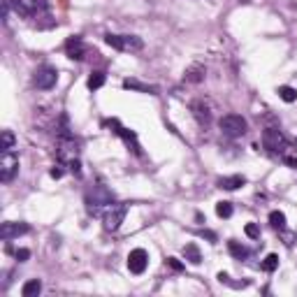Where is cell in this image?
Listing matches in <instances>:
<instances>
[{"mask_svg": "<svg viewBox=\"0 0 297 297\" xmlns=\"http://www.w3.org/2000/svg\"><path fill=\"white\" fill-rule=\"evenodd\" d=\"M0 140H2V153H5V151H12V148H14V144H17V140H14V132L12 130H2V137H0Z\"/></svg>", "mask_w": 297, "mask_h": 297, "instance_id": "22", "label": "cell"}, {"mask_svg": "<svg viewBox=\"0 0 297 297\" xmlns=\"http://www.w3.org/2000/svg\"><path fill=\"white\" fill-rule=\"evenodd\" d=\"M70 172L74 176H81V165H79L77 158H72V160H70Z\"/></svg>", "mask_w": 297, "mask_h": 297, "instance_id": "29", "label": "cell"}, {"mask_svg": "<svg viewBox=\"0 0 297 297\" xmlns=\"http://www.w3.org/2000/svg\"><path fill=\"white\" fill-rule=\"evenodd\" d=\"M14 255H17V260H19V262H26L28 258H30V251H28V248H19V251H17Z\"/></svg>", "mask_w": 297, "mask_h": 297, "instance_id": "30", "label": "cell"}, {"mask_svg": "<svg viewBox=\"0 0 297 297\" xmlns=\"http://www.w3.org/2000/svg\"><path fill=\"white\" fill-rule=\"evenodd\" d=\"M28 5L33 9H47L49 7V0H28Z\"/></svg>", "mask_w": 297, "mask_h": 297, "instance_id": "28", "label": "cell"}, {"mask_svg": "<svg viewBox=\"0 0 297 297\" xmlns=\"http://www.w3.org/2000/svg\"><path fill=\"white\" fill-rule=\"evenodd\" d=\"M2 5H5V7H9V9H14L19 17H24V19L30 17V9H28L26 5L21 2V0H2Z\"/></svg>", "mask_w": 297, "mask_h": 297, "instance_id": "19", "label": "cell"}, {"mask_svg": "<svg viewBox=\"0 0 297 297\" xmlns=\"http://www.w3.org/2000/svg\"><path fill=\"white\" fill-rule=\"evenodd\" d=\"M109 125H112V128H116L114 132H116L119 137H123V142H125V144H128V147L132 148V153H137V156H142V147H140V142H137V135H135V132L128 130V128H121L116 119H112V121H109Z\"/></svg>", "mask_w": 297, "mask_h": 297, "instance_id": "10", "label": "cell"}, {"mask_svg": "<svg viewBox=\"0 0 297 297\" xmlns=\"http://www.w3.org/2000/svg\"><path fill=\"white\" fill-rule=\"evenodd\" d=\"M219 281H221V283H227V286H232V281H230V276H227L225 272H221V274H219ZM244 286H248V281H246V283H235V288H244Z\"/></svg>", "mask_w": 297, "mask_h": 297, "instance_id": "27", "label": "cell"}, {"mask_svg": "<svg viewBox=\"0 0 297 297\" xmlns=\"http://www.w3.org/2000/svg\"><path fill=\"white\" fill-rule=\"evenodd\" d=\"M105 42L112 49H116V51H140L142 47H144V42L137 35H112L109 33L105 37Z\"/></svg>", "mask_w": 297, "mask_h": 297, "instance_id": "3", "label": "cell"}, {"mask_svg": "<svg viewBox=\"0 0 297 297\" xmlns=\"http://www.w3.org/2000/svg\"><path fill=\"white\" fill-rule=\"evenodd\" d=\"M262 147L272 151V153H283L286 147H288V140L286 135L279 130V128H265L262 132Z\"/></svg>", "mask_w": 297, "mask_h": 297, "instance_id": "4", "label": "cell"}, {"mask_svg": "<svg viewBox=\"0 0 297 297\" xmlns=\"http://www.w3.org/2000/svg\"><path fill=\"white\" fill-rule=\"evenodd\" d=\"M125 214H128V204H112V207H107L105 216H102V223H105L107 232H116L121 227Z\"/></svg>", "mask_w": 297, "mask_h": 297, "instance_id": "5", "label": "cell"}, {"mask_svg": "<svg viewBox=\"0 0 297 297\" xmlns=\"http://www.w3.org/2000/svg\"><path fill=\"white\" fill-rule=\"evenodd\" d=\"M26 232H30V225H28V223L7 221V223L0 225V239H2V242H9V239H14V237H19V235H26Z\"/></svg>", "mask_w": 297, "mask_h": 297, "instance_id": "9", "label": "cell"}, {"mask_svg": "<svg viewBox=\"0 0 297 297\" xmlns=\"http://www.w3.org/2000/svg\"><path fill=\"white\" fill-rule=\"evenodd\" d=\"M279 98L283 102H295L297 100V91L293 86H279Z\"/></svg>", "mask_w": 297, "mask_h": 297, "instance_id": "21", "label": "cell"}, {"mask_svg": "<svg viewBox=\"0 0 297 297\" xmlns=\"http://www.w3.org/2000/svg\"><path fill=\"white\" fill-rule=\"evenodd\" d=\"M276 267H279V255L270 253L267 258H265V262H262V270H265V272H274Z\"/></svg>", "mask_w": 297, "mask_h": 297, "instance_id": "25", "label": "cell"}, {"mask_svg": "<svg viewBox=\"0 0 297 297\" xmlns=\"http://www.w3.org/2000/svg\"><path fill=\"white\" fill-rule=\"evenodd\" d=\"M42 293V281L40 279H30L24 283V288H21V295L24 297H35Z\"/></svg>", "mask_w": 297, "mask_h": 297, "instance_id": "15", "label": "cell"}, {"mask_svg": "<svg viewBox=\"0 0 297 297\" xmlns=\"http://www.w3.org/2000/svg\"><path fill=\"white\" fill-rule=\"evenodd\" d=\"M270 223H272V227L283 230V227H286V214H283V211H272V214H270Z\"/></svg>", "mask_w": 297, "mask_h": 297, "instance_id": "23", "label": "cell"}, {"mask_svg": "<svg viewBox=\"0 0 297 297\" xmlns=\"http://www.w3.org/2000/svg\"><path fill=\"white\" fill-rule=\"evenodd\" d=\"M51 176H53V179H61V176H63V170H61V167H53V170H51Z\"/></svg>", "mask_w": 297, "mask_h": 297, "instance_id": "33", "label": "cell"}, {"mask_svg": "<svg viewBox=\"0 0 297 297\" xmlns=\"http://www.w3.org/2000/svg\"><path fill=\"white\" fill-rule=\"evenodd\" d=\"M123 88H132V91H140V93H151V96H156L158 93L156 86L142 84V81H137V79H125V81H123Z\"/></svg>", "mask_w": 297, "mask_h": 297, "instance_id": "14", "label": "cell"}, {"mask_svg": "<svg viewBox=\"0 0 297 297\" xmlns=\"http://www.w3.org/2000/svg\"><path fill=\"white\" fill-rule=\"evenodd\" d=\"M244 232L251 237V239H258V237H260V227L255 225V223H248V225L244 227Z\"/></svg>", "mask_w": 297, "mask_h": 297, "instance_id": "26", "label": "cell"}, {"mask_svg": "<svg viewBox=\"0 0 297 297\" xmlns=\"http://www.w3.org/2000/svg\"><path fill=\"white\" fill-rule=\"evenodd\" d=\"M227 251L235 255L237 260H246V258L251 255V251H248L246 246H242L239 242H235V239H230V242H227Z\"/></svg>", "mask_w": 297, "mask_h": 297, "instance_id": "16", "label": "cell"}, {"mask_svg": "<svg viewBox=\"0 0 297 297\" xmlns=\"http://www.w3.org/2000/svg\"><path fill=\"white\" fill-rule=\"evenodd\" d=\"M219 128L225 137L235 140V137H242V135H244L246 128H248V123H246V119L239 116V114H225V116H221Z\"/></svg>", "mask_w": 297, "mask_h": 297, "instance_id": "2", "label": "cell"}, {"mask_svg": "<svg viewBox=\"0 0 297 297\" xmlns=\"http://www.w3.org/2000/svg\"><path fill=\"white\" fill-rule=\"evenodd\" d=\"M204 79V68L202 65H193L191 70L186 72V81H193V84H200Z\"/></svg>", "mask_w": 297, "mask_h": 297, "instance_id": "20", "label": "cell"}, {"mask_svg": "<svg viewBox=\"0 0 297 297\" xmlns=\"http://www.w3.org/2000/svg\"><path fill=\"white\" fill-rule=\"evenodd\" d=\"M148 267V253L144 251V248H135V251H130V255H128V270L132 272V274H144Z\"/></svg>", "mask_w": 297, "mask_h": 297, "instance_id": "8", "label": "cell"}, {"mask_svg": "<svg viewBox=\"0 0 297 297\" xmlns=\"http://www.w3.org/2000/svg\"><path fill=\"white\" fill-rule=\"evenodd\" d=\"M167 265H170V267H172V270H184V265H181V262L176 260V258H167Z\"/></svg>", "mask_w": 297, "mask_h": 297, "instance_id": "31", "label": "cell"}, {"mask_svg": "<svg viewBox=\"0 0 297 297\" xmlns=\"http://www.w3.org/2000/svg\"><path fill=\"white\" fill-rule=\"evenodd\" d=\"M105 81H107V74L102 70L91 72V77H88V88H91V91H98V88L105 86Z\"/></svg>", "mask_w": 297, "mask_h": 297, "instance_id": "18", "label": "cell"}, {"mask_svg": "<svg viewBox=\"0 0 297 297\" xmlns=\"http://www.w3.org/2000/svg\"><path fill=\"white\" fill-rule=\"evenodd\" d=\"M232 202H219V204H216V214H219L221 219H230V216H232Z\"/></svg>", "mask_w": 297, "mask_h": 297, "instance_id": "24", "label": "cell"}, {"mask_svg": "<svg viewBox=\"0 0 297 297\" xmlns=\"http://www.w3.org/2000/svg\"><path fill=\"white\" fill-rule=\"evenodd\" d=\"M283 160H286V165H290V167H295V170H297V158H290V156H286V158H283Z\"/></svg>", "mask_w": 297, "mask_h": 297, "instance_id": "32", "label": "cell"}, {"mask_svg": "<svg viewBox=\"0 0 297 297\" xmlns=\"http://www.w3.org/2000/svg\"><path fill=\"white\" fill-rule=\"evenodd\" d=\"M112 204H114V191H109L107 186L98 184L86 193V209H88V214H93V216H98L100 211L107 209V207H112Z\"/></svg>", "mask_w": 297, "mask_h": 297, "instance_id": "1", "label": "cell"}, {"mask_svg": "<svg viewBox=\"0 0 297 297\" xmlns=\"http://www.w3.org/2000/svg\"><path fill=\"white\" fill-rule=\"evenodd\" d=\"M35 86L42 88V91H49V88L56 86V81H58V70L51 68V65H42V68H37L35 72Z\"/></svg>", "mask_w": 297, "mask_h": 297, "instance_id": "7", "label": "cell"}, {"mask_svg": "<svg viewBox=\"0 0 297 297\" xmlns=\"http://www.w3.org/2000/svg\"><path fill=\"white\" fill-rule=\"evenodd\" d=\"M65 53L70 56L72 61H81V58L86 56V47H84V42H81V37L79 35L70 37V40L65 42Z\"/></svg>", "mask_w": 297, "mask_h": 297, "instance_id": "11", "label": "cell"}, {"mask_svg": "<svg viewBox=\"0 0 297 297\" xmlns=\"http://www.w3.org/2000/svg\"><path fill=\"white\" fill-rule=\"evenodd\" d=\"M246 179L242 174H235V176H223V179H219V188H223V191H237L239 186H244Z\"/></svg>", "mask_w": 297, "mask_h": 297, "instance_id": "12", "label": "cell"}, {"mask_svg": "<svg viewBox=\"0 0 297 297\" xmlns=\"http://www.w3.org/2000/svg\"><path fill=\"white\" fill-rule=\"evenodd\" d=\"M17 172H19V156L14 151H5L2 158H0V181L9 184Z\"/></svg>", "mask_w": 297, "mask_h": 297, "instance_id": "6", "label": "cell"}, {"mask_svg": "<svg viewBox=\"0 0 297 297\" xmlns=\"http://www.w3.org/2000/svg\"><path fill=\"white\" fill-rule=\"evenodd\" d=\"M184 258L191 262V265H200L202 253H200V248H198V244H186L184 246Z\"/></svg>", "mask_w": 297, "mask_h": 297, "instance_id": "17", "label": "cell"}, {"mask_svg": "<svg viewBox=\"0 0 297 297\" xmlns=\"http://www.w3.org/2000/svg\"><path fill=\"white\" fill-rule=\"evenodd\" d=\"M193 114H195V119H198L200 123H204V125H207V123L211 121V112H209V107L204 105L202 100H198V102H193Z\"/></svg>", "mask_w": 297, "mask_h": 297, "instance_id": "13", "label": "cell"}]
</instances>
